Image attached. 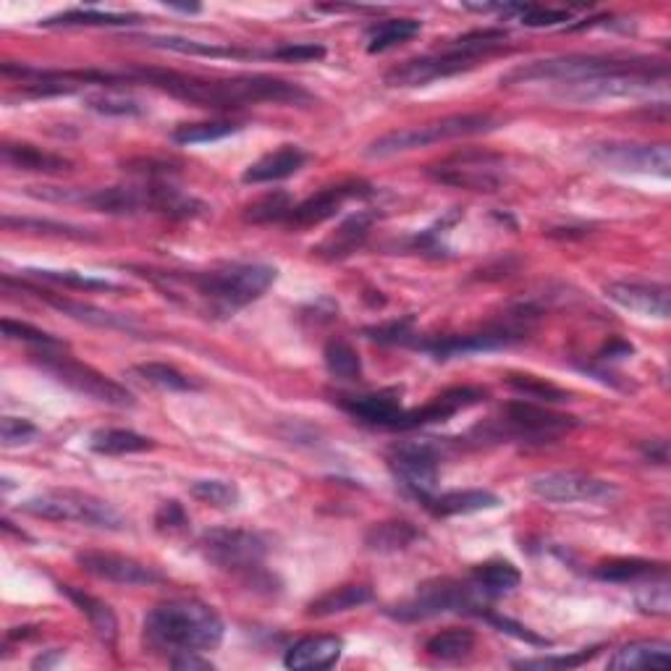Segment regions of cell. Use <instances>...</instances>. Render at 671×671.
Wrapping results in <instances>:
<instances>
[{
  "mask_svg": "<svg viewBox=\"0 0 671 671\" xmlns=\"http://www.w3.org/2000/svg\"><path fill=\"white\" fill-rule=\"evenodd\" d=\"M19 289L32 291V294H37L39 299H43L45 304H50V308L61 310L63 315L77 317V321H82V323L97 325V328H108V331H126V334H135V331H137V325L131 323L129 317L116 315V312H108V310H100V308H95V304L79 302V299H69V297L50 294V291L35 289V287H30V284H22V281H19Z\"/></svg>",
  "mask_w": 671,
  "mask_h": 671,
  "instance_id": "obj_23",
  "label": "cell"
},
{
  "mask_svg": "<svg viewBox=\"0 0 671 671\" xmlns=\"http://www.w3.org/2000/svg\"><path fill=\"white\" fill-rule=\"evenodd\" d=\"M507 383L511 385V389L517 391V394H522L528 402H567L569 394H564L562 389H556V385H551L548 381H543V378H535V375H517L511 373L507 378Z\"/></svg>",
  "mask_w": 671,
  "mask_h": 671,
  "instance_id": "obj_47",
  "label": "cell"
},
{
  "mask_svg": "<svg viewBox=\"0 0 671 671\" xmlns=\"http://www.w3.org/2000/svg\"><path fill=\"white\" fill-rule=\"evenodd\" d=\"M169 663L174 669H184V671H208L212 669V661L203 659V653H182V656H174V659H169Z\"/></svg>",
  "mask_w": 671,
  "mask_h": 671,
  "instance_id": "obj_59",
  "label": "cell"
},
{
  "mask_svg": "<svg viewBox=\"0 0 671 671\" xmlns=\"http://www.w3.org/2000/svg\"><path fill=\"white\" fill-rule=\"evenodd\" d=\"M189 524L187 511L178 501H163L155 511V528L163 530V533H176V530H184Z\"/></svg>",
  "mask_w": 671,
  "mask_h": 671,
  "instance_id": "obj_56",
  "label": "cell"
},
{
  "mask_svg": "<svg viewBox=\"0 0 671 671\" xmlns=\"http://www.w3.org/2000/svg\"><path fill=\"white\" fill-rule=\"evenodd\" d=\"M370 601H373V593H370V588H365V585H342V588H334L321 598H315L308 606V616L323 620V616H336L344 614V611L360 609Z\"/></svg>",
  "mask_w": 671,
  "mask_h": 671,
  "instance_id": "obj_34",
  "label": "cell"
},
{
  "mask_svg": "<svg viewBox=\"0 0 671 671\" xmlns=\"http://www.w3.org/2000/svg\"><path fill=\"white\" fill-rule=\"evenodd\" d=\"M30 195L53 199V203H79L105 216H139V212H155L165 218H195L205 210V205L195 197H184L182 192L165 184H142V187H105V189H56L43 187V192Z\"/></svg>",
  "mask_w": 671,
  "mask_h": 671,
  "instance_id": "obj_4",
  "label": "cell"
},
{
  "mask_svg": "<svg viewBox=\"0 0 671 671\" xmlns=\"http://www.w3.org/2000/svg\"><path fill=\"white\" fill-rule=\"evenodd\" d=\"M659 61L650 58H616V56H559L543 58L511 69L501 77V84H533V82H556L564 90L577 88V84L595 82V79L624 77V74H643V71L661 69Z\"/></svg>",
  "mask_w": 671,
  "mask_h": 671,
  "instance_id": "obj_6",
  "label": "cell"
},
{
  "mask_svg": "<svg viewBox=\"0 0 671 671\" xmlns=\"http://www.w3.org/2000/svg\"><path fill=\"white\" fill-rule=\"evenodd\" d=\"M671 646L663 640H637L629 643L609 659V669L614 671H633V669H653L667 667Z\"/></svg>",
  "mask_w": 671,
  "mask_h": 671,
  "instance_id": "obj_32",
  "label": "cell"
},
{
  "mask_svg": "<svg viewBox=\"0 0 671 671\" xmlns=\"http://www.w3.org/2000/svg\"><path fill=\"white\" fill-rule=\"evenodd\" d=\"M425 650L438 661H462L475 650L473 629H443L425 643Z\"/></svg>",
  "mask_w": 671,
  "mask_h": 671,
  "instance_id": "obj_39",
  "label": "cell"
},
{
  "mask_svg": "<svg viewBox=\"0 0 671 671\" xmlns=\"http://www.w3.org/2000/svg\"><path fill=\"white\" fill-rule=\"evenodd\" d=\"M643 456L656 464H667L669 462V443L663 438H653V441L643 443Z\"/></svg>",
  "mask_w": 671,
  "mask_h": 671,
  "instance_id": "obj_60",
  "label": "cell"
},
{
  "mask_svg": "<svg viewBox=\"0 0 671 671\" xmlns=\"http://www.w3.org/2000/svg\"><path fill=\"white\" fill-rule=\"evenodd\" d=\"M577 428V417L562 415L537 402H511L504 407L501 420H498V438H514L520 443H554L569 430Z\"/></svg>",
  "mask_w": 671,
  "mask_h": 671,
  "instance_id": "obj_11",
  "label": "cell"
},
{
  "mask_svg": "<svg viewBox=\"0 0 671 671\" xmlns=\"http://www.w3.org/2000/svg\"><path fill=\"white\" fill-rule=\"evenodd\" d=\"M39 24L43 26H129V24H139V19L129 16V13L77 9V11L58 13V16L45 19V22H39Z\"/></svg>",
  "mask_w": 671,
  "mask_h": 671,
  "instance_id": "obj_41",
  "label": "cell"
},
{
  "mask_svg": "<svg viewBox=\"0 0 671 671\" xmlns=\"http://www.w3.org/2000/svg\"><path fill=\"white\" fill-rule=\"evenodd\" d=\"M118 79H122V84H148L152 90H161L165 95L210 111H239L261 103H312L310 92L299 88V84L263 74L205 79L195 74H182V71L155 69V66H131V69L118 71Z\"/></svg>",
  "mask_w": 671,
  "mask_h": 671,
  "instance_id": "obj_1",
  "label": "cell"
},
{
  "mask_svg": "<svg viewBox=\"0 0 671 671\" xmlns=\"http://www.w3.org/2000/svg\"><path fill=\"white\" fill-rule=\"evenodd\" d=\"M61 588V593L69 598L74 606L82 611L84 616H88L92 633H95L100 640L105 643V646L113 648L118 640V620L116 614H113V609L105 601H100L92 593H84V590L74 588V585H58Z\"/></svg>",
  "mask_w": 671,
  "mask_h": 671,
  "instance_id": "obj_30",
  "label": "cell"
},
{
  "mask_svg": "<svg viewBox=\"0 0 671 671\" xmlns=\"http://www.w3.org/2000/svg\"><path fill=\"white\" fill-rule=\"evenodd\" d=\"M35 365L45 375H50L53 381L66 385V389H71L79 396H88L92 402L108 404V407L118 409L135 407V396L122 383L90 368V365L74 360V357L63 355V351L43 349L39 355H35Z\"/></svg>",
  "mask_w": 671,
  "mask_h": 671,
  "instance_id": "obj_9",
  "label": "cell"
},
{
  "mask_svg": "<svg viewBox=\"0 0 671 671\" xmlns=\"http://www.w3.org/2000/svg\"><path fill=\"white\" fill-rule=\"evenodd\" d=\"M144 45L161 50H174L182 56H208V58H274V50H252V48H234V45H216V43H199L189 37L174 35H144Z\"/></svg>",
  "mask_w": 671,
  "mask_h": 671,
  "instance_id": "obj_26",
  "label": "cell"
},
{
  "mask_svg": "<svg viewBox=\"0 0 671 671\" xmlns=\"http://www.w3.org/2000/svg\"><path fill=\"white\" fill-rule=\"evenodd\" d=\"M669 575L663 577H653L650 585L643 593L635 595L637 609L646 611V614H656V616H667L671 609V598H669Z\"/></svg>",
  "mask_w": 671,
  "mask_h": 671,
  "instance_id": "obj_51",
  "label": "cell"
},
{
  "mask_svg": "<svg viewBox=\"0 0 671 671\" xmlns=\"http://www.w3.org/2000/svg\"><path fill=\"white\" fill-rule=\"evenodd\" d=\"M370 195H373V187L365 182H347V184H336V187H325L317 192V195L304 199V203L294 205L287 221L291 225H299V229L321 225L328 221V218H334L336 212L349 203V199H355V197L365 199Z\"/></svg>",
  "mask_w": 671,
  "mask_h": 671,
  "instance_id": "obj_19",
  "label": "cell"
},
{
  "mask_svg": "<svg viewBox=\"0 0 671 671\" xmlns=\"http://www.w3.org/2000/svg\"><path fill=\"white\" fill-rule=\"evenodd\" d=\"M323 360L325 370H328L331 378L344 383H357L362 378V360L360 351L351 347L349 342L344 338H331L323 349Z\"/></svg>",
  "mask_w": 671,
  "mask_h": 671,
  "instance_id": "obj_37",
  "label": "cell"
},
{
  "mask_svg": "<svg viewBox=\"0 0 671 671\" xmlns=\"http://www.w3.org/2000/svg\"><path fill=\"white\" fill-rule=\"evenodd\" d=\"M501 126V118L490 116V113H464V116H449L441 122H430L420 126H407V129L389 131V135L378 137L375 142L368 144L365 155L368 158H391L398 152H409L417 148H428V144L449 142V139L477 137L488 135Z\"/></svg>",
  "mask_w": 671,
  "mask_h": 671,
  "instance_id": "obj_7",
  "label": "cell"
},
{
  "mask_svg": "<svg viewBox=\"0 0 671 671\" xmlns=\"http://www.w3.org/2000/svg\"><path fill=\"white\" fill-rule=\"evenodd\" d=\"M77 564L97 580L116 585H152L163 580V575L148 564L122 554H111V551H79Z\"/></svg>",
  "mask_w": 671,
  "mask_h": 671,
  "instance_id": "obj_18",
  "label": "cell"
},
{
  "mask_svg": "<svg viewBox=\"0 0 671 671\" xmlns=\"http://www.w3.org/2000/svg\"><path fill=\"white\" fill-rule=\"evenodd\" d=\"M423 537L420 530L407 520H385L375 522L373 528L365 533V546L373 554H396V551H407L412 543Z\"/></svg>",
  "mask_w": 671,
  "mask_h": 671,
  "instance_id": "obj_31",
  "label": "cell"
},
{
  "mask_svg": "<svg viewBox=\"0 0 671 671\" xmlns=\"http://www.w3.org/2000/svg\"><path fill=\"white\" fill-rule=\"evenodd\" d=\"M606 297L620 308L635 312L640 317L669 321V289L661 284L640 281H611L606 284Z\"/></svg>",
  "mask_w": 671,
  "mask_h": 671,
  "instance_id": "obj_21",
  "label": "cell"
},
{
  "mask_svg": "<svg viewBox=\"0 0 671 671\" xmlns=\"http://www.w3.org/2000/svg\"><path fill=\"white\" fill-rule=\"evenodd\" d=\"M528 331L514 328V325H501V328H488L481 334H462V336H436V338H417L415 347L428 351L433 360H454V357L477 355V351H494L511 347L522 342Z\"/></svg>",
  "mask_w": 671,
  "mask_h": 671,
  "instance_id": "obj_17",
  "label": "cell"
},
{
  "mask_svg": "<svg viewBox=\"0 0 671 671\" xmlns=\"http://www.w3.org/2000/svg\"><path fill=\"white\" fill-rule=\"evenodd\" d=\"M601 653V648H588V650H577V653L569 656H546V659H524V661H514L517 669H577L582 667V663L593 661L595 656Z\"/></svg>",
  "mask_w": 671,
  "mask_h": 671,
  "instance_id": "obj_53",
  "label": "cell"
},
{
  "mask_svg": "<svg viewBox=\"0 0 671 671\" xmlns=\"http://www.w3.org/2000/svg\"><path fill=\"white\" fill-rule=\"evenodd\" d=\"M308 163V152L297 144H284L276 152H268L244 171V184H274L294 176Z\"/></svg>",
  "mask_w": 671,
  "mask_h": 671,
  "instance_id": "obj_27",
  "label": "cell"
},
{
  "mask_svg": "<svg viewBox=\"0 0 671 671\" xmlns=\"http://www.w3.org/2000/svg\"><path fill=\"white\" fill-rule=\"evenodd\" d=\"M430 176L436 182L449 184V187H462L473 192H496L504 182V158L494 152L467 150L456 152L430 169Z\"/></svg>",
  "mask_w": 671,
  "mask_h": 671,
  "instance_id": "obj_13",
  "label": "cell"
},
{
  "mask_svg": "<svg viewBox=\"0 0 671 671\" xmlns=\"http://www.w3.org/2000/svg\"><path fill=\"white\" fill-rule=\"evenodd\" d=\"M84 105L90 111L103 113V116H118V118H131V116H142L144 105L142 100H137L129 92L116 90V88H105L95 92V95L84 97Z\"/></svg>",
  "mask_w": 671,
  "mask_h": 671,
  "instance_id": "obj_40",
  "label": "cell"
},
{
  "mask_svg": "<svg viewBox=\"0 0 671 671\" xmlns=\"http://www.w3.org/2000/svg\"><path fill=\"white\" fill-rule=\"evenodd\" d=\"M276 61H289V63H310L325 58V48L317 43H289L281 48H274Z\"/></svg>",
  "mask_w": 671,
  "mask_h": 671,
  "instance_id": "obj_55",
  "label": "cell"
},
{
  "mask_svg": "<svg viewBox=\"0 0 671 671\" xmlns=\"http://www.w3.org/2000/svg\"><path fill=\"white\" fill-rule=\"evenodd\" d=\"M39 436L37 425L24 417H3L0 420V438L3 447H22V443H32Z\"/></svg>",
  "mask_w": 671,
  "mask_h": 671,
  "instance_id": "obj_54",
  "label": "cell"
},
{
  "mask_svg": "<svg viewBox=\"0 0 671 671\" xmlns=\"http://www.w3.org/2000/svg\"><path fill=\"white\" fill-rule=\"evenodd\" d=\"M189 494L197 498V501L208 504V507L216 509H234L239 504V488L229 481H195L189 485Z\"/></svg>",
  "mask_w": 671,
  "mask_h": 671,
  "instance_id": "obj_46",
  "label": "cell"
},
{
  "mask_svg": "<svg viewBox=\"0 0 671 671\" xmlns=\"http://www.w3.org/2000/svg\"><path fill=\"white\" fill-rule=\"evenodd\" d=\"M294 205H291L289 192H270L255 203L244 208V221L250 223H278L287 221L289 212Z\"/></svg>",
  "mask_w": 671,
  "mask_h": 671,
  "instance_id": "obj_45",
  "label": "cell"
},
{
  "mask_svg": "<svg viewBox=\"0 0 671 671\" xmlns=\"http://www.w3.org/2000/svg\"><path fill=\"white\" fill-rule=\"evenodd\" d=\"M90 449L95 451V454L124 456V454H139V451L155 449V441L148 436L135 433V430L108 428V430H97V433H92Z\"/></svg>",
  "mask_w": 671,
  "mask_h": 671,
  "instance_id": "obj_36",
  "label": "cell"
},
{
  "mask_svg": "<svg viewBox=\"0 0 671 671\" xmlns=\"http://www.w3.org/2000/svg\"><path fill=\"white\" fill-rule=\"evenodd\" d=\"M223 635V620L203 601H169L144 616V643L169 659L218 648Z\"/></svg>",
  "mask_w": 671,
  "mask_h": 671,
  "instance_id": "obj_3",
  "label": "cell"
},
{
  "mask_svg": "<svg viewBox=\"0 0 671 671\" xmlns=\"http://www.w3.org/2000/svg\"><path fill=\"white\" fill-rule=\"evenodd\" d=\"M485 620H488L490 624H496L498 629H501V633H509V635H514L517 640H524V643H530V646H548V640H543V637H537L535 633H530L528 627H522V624H517V622H511V620H507V616H496V614H485Z\"/></svg>",
  "mask_w": 671,
  "mask_h": 671,
  "instance_id": "obj_58",
  "label": "cell"
},
{
  "mask_svg": "<svg viewBox=\"0 0 671 671\" xmlns=\"http://www.w3.org/2000/svg\"><path fill=\"white\" fill-rule=\"evenodd\" d=\"M150 281L161 284L169 294L178 289H192L197 299L208 304L210 315L231 317L236 310L257 302L276 284L278 270L265 263H234L205 274H158L144 270Z\"/></svg>",
  "mask_w": 671,
  "mask_h": 671,
  "instance_id": "obj_2",
  "label": "cell"
},
{
  "mask_svg": "<svg viewBox=\"0 0 671 671\" xmlns=\"http://www.w3.org/2000/svg\"><path fill=\"white\" fill-rule=\"evenodd\" d=\"M26 278H37V281L58 284V287L82 289V291H122L118 284L108 281V278H95L88 274H77V270H50V268H30L24 270Z\"/></svg>",
  "mask_w": 671,
  "mask_h": 671,
  "instance_id": "obj_42",
  "label": "cell"
},
{
  "mask_svg": "<svg viewBox=\"0 0 671 671\" xmlns=\"http://www.w3.org/2000/svg\"><path fill=\"white\" fill-rule=\"evenodd\" d=\"M199 551L212 567L231 575H252L263 567L268 543L257 533L239 528H212L199 537Z\"/></svg>",
  "mask_w": 671,
  "mask_h": 671,
  "instance_id": "obj_12",
  "label": "cell"
},
{
  "mask_svg": "<svg viewBox=\"0 0 671 671\" xmlns=\"http://www.w3.org/2000/svg\"><path fill=\"white\" fill-rule=\"evenodd\" d=\"M530 490L546 504H609L620 496L614 483L582 473L535 475Z\"/></svg>",
  "mask_w": 671,
  "mask_h": 671,
  "instance_id": "obj_14",
  "label": "cell"
},
{
  "mask_svg": "<svg viewBox=\"0 0 671 671\" xmlns=\"http://www.w3.org/2000/svg\"><path fill=\"white\" fill-rule=\"evenodd\" d=\"M344 640L336 635H315L304 637V640L294 643L284 656V663L294 671H321L331 669L342 659Z\"/></svg>",
  "mask_w": 671,
  "mask_h": 671,
  "instance_id": "obj_24",
  "label": "cell"
},
{
  "mask_svg": "<svg viewBox=\"0 0 671 671\" xmlns=\"http://www.w3.org/2000/svg\"><path fill=\"white\" fill-rule=\"evenodd\" d=\"M473 582L485 598H498V595L511 593V590L522 582V575L511 562L494 559V562L481 564V567H475Z\"/></svg>",
  "mask_w": 671,
  "mask_h": 671,
  "instance_id": "obj_35",
  "label": "cell"
},
{
  "mask_svg": "<svg viewBox=\"0 0 671 671\" xmlns=\"http://www.w3.org/2000/svg\"><path fill=\"white\" fill-rule=\"evenodd\" d=\"M501 13H517L524 26H556L572 19L567 9H546V5H496Z\"/></svg>",
  "mask_w": 671,
  "mask_h": 671,
  "instance_id": "obj_49",
  "label": "cell"
},
{
  "mask_svg": "<svg viewBox=\"0 0 671 671\" xmlns=\"http://www.w3.org/2000/svg\"><path fill=\"white\" fill-rule=\"evenodd\" d=\"M633 344L622 342V338H614V342H609L606 347L598 351V360H622V357L633 355Z\"/></svg>",
  "mask_w": 671,
  "mask_h": 671,
  "instance_id": "obj_61",
  "label": "cell"
},
{
  "mask_svg": "<svg viewBox=\"0 0 671 671\" xmlns=\"http://www.w3.org/2000/svg\"><path fill=\"white\" fill-rule=\"evenodd\" d=\"M430 514L436 517H460V514H477V511H488L501 507V498L490 490H449V494H433L420 501Z\"/></svg>",
  "mask_w": 671,
  "mask_h": 671,
  "instance_id": "obj_29",
  "label": "cell"
},
{
  "mask_svg": "<svg viewBox=\"0 0 671 671\" xmlns=\"http://www.w3.org/2000/svg\"><path fill=\"white\" fill-rule=\"evenodd\" d=\"M131 373H135L139 381L155 385V389H161V391L197 389V385L192 383L187 375L178 373L176 368H171V365H163V362H142V365H137V368H131Z\"/></svg>",
  "mask_w": 671,
  "mask_h": 671,
  "instance_id": "obj_44",
  "label": "cell"
},
{
  "mask_svg": "<svg viewBox=\"0 0 671 671\" xmlns=\"http://www.w3.org/2000/svg\"><path fill=\"white\" fill-rule=\"evenodd\" d=\"M389 464L417 501H425V498L436 494L441 454H438V449L430 441L398 443V447L391 449Z\"/></svg>",
  "mask_w": 671,
  "mask_h": 671,
  "instance_id": "obj_15",
  "label": "cell"
},
{
  "mask_svg": "<svg viewBox=\"0 0 671 671\" xmlns=\"http://www.w3.org/2000/svg\"><path fill=\"white\" fill-rule=\"evenodd\" d=\"M0 161H3L5 169L30 171V174L58 176L71 171V163L66 161V158L43 148H35V144L30 142H16V144L5 142L3 148H0Z\"/></svg>",
  "mask_w": 671,
  "mask_h": 671,
  "instance_id": "obj_25",
  "label": "cell"
},
{
  "mask_svg": "<svg viewBox=\"0 0 671 671\" xmlns=\"http://www.w3.org/2000/svg\"><path fill=\"white\" fill-rule=\"evenodd\" d=\"M593 161L622 174L671 176V150L669 144H637V142H603L590 150Z\"/></svg>",
  "mask_w": 671,
  "mask_h": 671,
  "instance_id": "obj_16",
  "label": "cell"
},
{
  "mask_svg": "<svg viewBox=\"0 0 671 671\" xmlns=\"http://www.w3.org/2000/svg\"><path fill=\"white\" fill-rule=\"evenodd\" d=\"M507 37L509 35L504 30L470 32V35L454 39V43L447 45L443 50L394 66V69L385 74V84H389V88L409 90L425 88V84L438 82V79L464 74V71L481 66L485 58H490L494 53L504 50Z\"/></svg>",
  "mask_w": 671,
  "mask_h": 671,
  "instance_id": "obj_5",
  "label": "cell"
},
{
  "mask_svg": "<svg viewBox=\"0 0 671 671\" xmlns=\"http://www.w3.org/2000/svg\"><path fill=\"white\" fill-rule=\"evenodd\" d=\"M483 398L485 391L477 389V385H454V389H447L443 394L430 398V402L420 409H404L396 423V430H415L423 428V425L447 423L456 415V412L475 407V404H481Z\"/></svg>",
  "mask_w": 671,
  "mask_h": 671,
  "instance_id": "obj_20",
  "label": "cell"
},
{
  "mask_svg": "<svg viewBox=\"0 0 671 671\" xmlns=\"http://www.w3.org/2000/svg\"><path fill=\"white\" fill-rule=\"evenodd\" d=\"M593 575L603 582H640L669 575V567L663 562L648 559H611L598 564Z\"/></svg>",
  "mask_w": 671,
  "mask_h": 671,
  "instance_id": "obj_33",
  "label": "cell"
},
{
  "mask_svg": "<svg viewBox=\"0 0 671 671\" xmlns=\"http://www.w3.org/2000/svg\"><path fill=\"white\" fill-rule=\"evenodd\" d=\"M5 229H22V231H39V234H56V236H71V239H90L88 229H79V225L69 223H56V221H37V218H3Z\"/></svg>",
  "mask_w": 671,
  "mask_h": 671,
  "instance_id": "obj_50",
  "label": "cell"
},
{
  "mask_svg": "<svg viewBox=\"0 0 671 671\" xmlns=\"http://www.w3.org/2000/svg\"><path fill=\"white\" fill-rule=\"evenodd\" d=\"M338 407L362 425L381 430H396L398 417H402L404 412L394 391H378V394L362 396H338Z\"/></svg>",
  "mask_w": 671,
  "mask_h": 671,
  "instance_id": "obj_22",
  "label": "cell"
},
{
  "mask_svg": "<svg viewBox=\"0 0 671 671\" xmlns=\"http://www.w3.org/2000/svg\"><path fill=\"white\" fill-rule=\"evenodd\" d=\"M3 336L16 338V342H24V344H35V347H43V349H61L63 347L61 338L48 334V331H39L30 323L11 321V317H5V321H3Z\"/></svg>",
  "mask_w": 671,
  "mask_h": 671,
  "instance_id": "obj_52",
  "label": "cell"
},
{
  "mask_svg": "<svg viewBox=\"0 0 671 671\" xmlns=\"http://www.w3.org/2000/svg\"><path fill=\"white\" fill-rule=\"evenodd\" d=\"M423 24L417 19H385V22L370 26L368 32V53H385L396 45L409 43L412 37L420 35Z\"/></svg>",
  "mask_w": 671,
  "mask_h": 671,
  "instance_id": "obj_38",
  "label": "cell"
},
{
  "mask_svg": "<svg viewBox=\"0 0 671 671\" xmlns=\"http://www.w3.org/2000/svg\"><path fill=\"white\" fill-rule=\"evenodd\" d=\"M373 221H375L373 212H355V216H349L347 221L338 225L334 234L325 239L323 244H317L312 252L325 257V261H344V257H349L351 252L362 247L370 229H373Z\"/></svg>",
  "mask_w": 671,
  "mask_h": 671,
  "instance_id": "obj_28",
  "label": "cell"
},
{
  "mask_svg": "<svg viewBox=\"0 0 671 671\" xmlns=\"http://www.w3.org/2000/svg\"><path fill=\"white\" fill-rule=\"evenodd\" d=\"M370 342L378 344H402V347H415L417 334H415V321L412 317H402V321H391L383 325H370V328L362 331Z\"/></svg>",
  "mask_w": 671,
  "mask_h": 671,
  "instance_id": "obj_48",
  "label": "cell"
},
{
  "mask_svg": "<svg viewBox=\"0 0 671 671\" xmlns=\"http://www.w3.org/2000/svg\"><path fill=\"white\" fill-rule=\"evenodd\" d=\"M124 171H129V174H139V176H148V178H158V176H171L176 174L174 163L169 161H152V158H137V161H126Z\"/></svg>",
  "mask_w": 671,
  "mask_h": 671,
  "instance_id": "obj_57",
  "label": "cell"
},
{
  "mask_svg": "<svg viewBox=\"0 0 671 671\" xmlns=\"http://www.w3.org/2000/svg\"><path fill=\"white\" fill-rule=\"evenodd\" d=\"M22 511L37 520L77 522L84 528L111 530V533L126 530V517L122 511L105 498L82 494V490H45V494L26 498Z\"/></svg>",
  "mask_w": 671,
  "mask_h": 671,
  "instance_id": "obj_8",
  "label": "cell"
},
{
  "mask_svg": "<svg viewBox=\"0 0 671 671\" xmlns=\"http://www.w3.org/2000/svg\"><path fill=\"white\" fill-rule=\"evenodd\" d=\"M242 131V126L234 122H199V124H182L171 131V139L176 144H205V142H218L231 135Z\"/></svg>",
  "mask_w": 671,
  "mask_h": 671,
  "instance_id": "obj_43",
  "label": "cell"
},
{
  "mask_svg": "<svg viewBox=\"0 0 671 671\" xmlns=\"http://www.w3.org/2000/svg\"><path fill=\"white\" fill-rule=\"evenodd\" d=\"M481 595L483 593L475 588V582L464 585L443 577V580L420 585L409 601L389 609V616L398 622H423L441 614H473L475 609H481Z\"/></svg>",
  "mask_w": 671,
  "mask_h": 671,
  "instance_id": "obj_10",
  "label": "cell"
}]
</instances>
